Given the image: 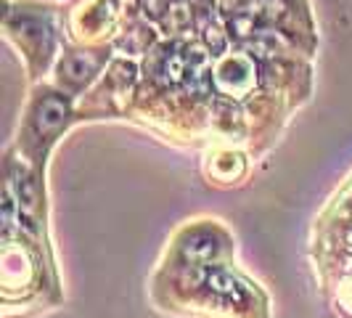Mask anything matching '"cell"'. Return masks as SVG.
Masks as SVG:
<instances>
[{"instance_id":"6da1fadb","label":"cell","mask_w":352,"mask_h":318,"mask_svg":"<svg viewBox=\"0 0 352 318\" xmlns=\"http://www.w3.org/2000/svg\"><path fill=\"white\" fill-rule=\"evenodd\" d=\"M146 72L159 85H177L188 74V51H180L177 45H162L146 61Z\"/></svg>"},{"instance_id":"7a4b0ae2","label":"cell","mask_w":352,"mask_h":318,"mask_svg":"<svg viewBox=\"0 0 352 318\" xmlns=\"http://www.w3.org/2000/svg\"><path fill=\"white\" fill-rule=\"evenodd\" d=\"M254 85V67L247 59H228L220 70H217V88L233 93V96H244Z\"/></svg>"},{"instance_id":"3957f363","label":"cell","mask_w":352,"mask_h":318,"mask_svg":"<svg viewBox=\"0 0 352 318\" xmlns=\"http://www.w3.org/2000/svg\"><path fill=\"white\" fill-rule=\"evenodd\" d=\"M67 114H69V106H67L64 98L45 96V98L37 101L35 112H32V125H35V130L40 136H51L67 123Z\"/></svg>"},{"instance_id":"277c9868","label":"cell","mask_w":352,"mask_h":318,"mask_svg":"<svg viewBox=\"0 0 352 318\" xmlns=\"http://www.w3.org/2000/svg\"><path fill=\"white\" fill-rule=\"evenodd\" d=\"M204 286L210 289L212 295L226 297V300H230V302H247V297H249L247 286L239 282L233 273L223 271V268H210L207 276H204Z\"/></svg>"},{"instance_id":"5b68a950","label":"cell","mask_w":352,"mask_h":318,"mask_svg":"<svg viewBox=\"0 0 352 318\" xmlns=\"http://www.w3.org/2000/svg\"><path fill=\"white\" fill-rule=\"evenodd\" d=\"M101 59L93 53H72L69 59L61 61V80H67L72 85H82L98 72Z\"/></svg>"},{"instance_id":"8992f818","label":"cell","mask_w":352,"mask_h":318,"mask_svg":"<svg viewBox=\"0 0 352 318\" xmlns=\"http://www.w3.org/2000/svg\"><path fill=\"white\" fill-rule=\"evenodd\" d=\"M217 242L210 231H194L186 242H183V255L194 263H204V260H212L217 255Z\"/></svg>"},{"instance_id":"52a82bcc","label":"cell","mask_w":352,"mask_h":318,"mask_svg":"<svg viewBox=\"0 0 352 318\" xmlns=\"http://www.w3.org/2000/svg\"><path fill=\"white\" fill-rule=\"evenodd\" d=\"M170 8V0H146V14L151 17H162V11Z\"/></svg>"}]
</instances>
